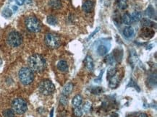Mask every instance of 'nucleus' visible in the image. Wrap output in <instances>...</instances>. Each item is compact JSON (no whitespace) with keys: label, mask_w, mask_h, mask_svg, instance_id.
Wrapping results in <instances>:
<instances>
[{"label":"nucleus","mask_w":157,"mask_h":117,"mask_svg":"<svg viewBox=\"0 0 157 117\" xmlns=\"http://www.w3.org/2000/svg\"><path fill=\"white\" fill-rule=\"evenodd\" d=\"M107 62L109 63V64H112L113 63H114V58L113 57L112 55H109V56H107Z\"/></svg>","instance_id":"27"},{"label":"nucleus","mask_w":157,"mask_h":117,"mask_svg":"<svg viewBox=\"0 0 157 117\" xmlns=\"http://www.w3.org/2000/svg\"><path fill=\"white\" fill-rule=\"evenodd\" d=\"M60 102H61V103H62L64 106H65V105L67 104V98H66V96L62 95V96H61V98H60Z\"/></svg>","instance_id":"28"},{"label":"nucleus","mask_w":157,"mask_h":117,"mask_svg":"<svg viewBox=\"0 0 157 117\" xmlns=\"http://www.w3.org/2000/svg\"><path fill=\"white\" fill-rule=\"evenodd\" d=\"M138 117H148V116H147V114H146L142 113V114H140V115H139Z\"/></svg>","instance_id":"30"},{"label":"nucleus","mask_w":157,"mask_h":117,"mask_svg":"<svg viewBox=\"0 0 157 117\" xmlns=\"http://www.w3.org/2000/svg\"><path fill=\"white\" fill-rule=\"evenodd\" d=\"M73 89V85L72 83H67L63 89V95L64 96H68L71 93L72 90Z\"/></svg>","instance_id":"15"},{"label":"nucleus","mask_w":157,"mask_h":117,"mask_svg":"<svg viewBox=\"0 0 157 117\" xmlns=\"http://www.w3.org/2000/svg\"><path fill=\"white\" fill-rule=\"evenodd\" d=\"M12 14V11L10 10V8H5L2 11V15L4 16L6 18H8V17H10Z\"/></svg>","instance_id":"23"},{"label":"nucleus","mask_w":157,"mask_h":117,"mask_svg":"<svg viewBox=\"0 0 157 117\" xmlns=\"http://www.w3.org/2000/svg\"><path fill=\"white\" fill-rule=\"evenodd\" d=\"M12 108L14 111L15 113L17 114H23L25 112H26L28 109L27 103L24 99L21 98H15L12 103Z\"/></svg>","instance_id":"4"},{"label":"nucleus","mask_w":157,"mask_h":117,"mask_svg":"<svg viewBox=\"0 0 157 117\" xmlns=\"http://www.w3.org/2000/svg\"><path fill=\"white\" fill-rule=\"evenodd\" d=\"M1 58H0V65H1Z\"/></svg>","instance_id":"34"},{"label":"nucleus","mask_w":157,"mask_h":117,"mask_svg":"<svg viewBox=\"0 0 157 117\" xmlns=\"http://www.w3.org/2000/svg\"><path fill=\"white\" fill-rule=\"evenodd\" d=\"M49 5L53 10H59L62 7V2L60 0H50Z\"/></svg>","instance_id":"11"},{"label":"nucleus","mask_w":157,"mask_h":117,"mask_svg":"<svg viewBox=\"0 0 157 117\" xmlns=\"http://www.w3.org/2000/svg\"><path fill=\"white\" fill-rule=\"evenodd\" d=\"M122 20L123 23H124L125 25H130L132 22H133L131 15H130V14H128V13H125V14L122 16Z\"/></svg>","instance_id":"16"},{"label":"nucleus","mask_w":157,"mask_h":117,"mask_svg":"<svg viewBox=\"0 0 157 117\" xmlns=\"http://www.w3.org/2000/svg\"><path fill=\"white\" fill-rule=\"evenodd\" d=\"M7 42L12 47H17L23 43V37L18 32L12 31L8 35Z\"/></svg>","instance_id":"6"},{"label":"nucleus","mask_w":157,"mask_h":117,"mask_svg":"<svg viewBox=\"0 0 157 117\" xmlns=\"http://www.w3.org/2000/svg\"><path fill=\"white\" fill-rule=\"evenodd\" d=\"M28 64L30 68L36 72H41L46 69V59L40 54H33L28 58Z\"/></svg>","instance_id":"1"},{"label":"nucleus","mask_w":157,"mask_h":117,"mask_svg":"<svg viewBox=\"0 0 157 117\" xmlns=\"http://www.w3.org/2000/svg\"><path fill=\"white\" fill-rule=\"evenodd\" d=\"M154 31L151 28H150L144 27L143 29H141L140 36L143 38H144V39H151L154 36Z\"/></svg>","instance_id":"8"},{"label":"nucleus","mask_w":157,"mask_h":117,"mask_svg":"<svg viewBox=\"0 0 157 117\" xmlns=\"http://www.w3.org/2000/svg\"><path fill=\"white\" fill-rule=\"evenodd\" d=\"M57 69L61 72H67L68 70V65L65 61H59L57 64Z\"/></svg>","instance_id":"13"},{"label":"nucleus","mask_w":157,"mask_h":117,"mask_svg":"<svg viewBox=\"0 0 157 117\" xmlns=\"http://www.w3.org/2000/svg\"><path fill=\"white\" fill-rule=\"evenodd\" d=\"M12 8H13V10H14V11H16V10H17V7H16V6H13Z\"/></svg>","instance_id":"32"},{"label":"nucleus","mask_w":157,"mask_h":117,"mask_svg":"<svg viewBox=\"0 0 157 117\" xmlns=\"http://www.w3.org/2000/svg\"><path fill=\"white\" fill-rule=\"evenodd\" d=\"M53 111H54V109H52V112H51V117H52V116H53Z\"/></svg>","instance_id":"33"},{"label":"nucleus","mask_w":157,"mask_h":117,"mask_svg":"<svg viewBox=\"0 0 157 117\" xmlns=\"http://www.w3.org/2000/svg\"><path fill=\"white\" fill-rule=\"evenodd\" d=\"M85 64H86V67L87 68V70L89 71H93V59H92L91 56H86V59L84 61Z\"/></svg>","instance_id":"10"},{"label":"nucleus","mask_w":157,"mask_h":117,"mask_svg":"<svg viewBox=\"0 0 157 117\" xmlns=\"http://www.w3.org/2000/svg\"><path fill=\"white\" fill-rule=\"evenodd\" d=\"M132 20L133 22H138L141 20V14L138 12H134L131 15Z\"/></svg>","instance_id":"21"},{"label":"nucleus","mask_w":157,"mask_h":117,"mask_svg":"<svg viewBox=\"0 0 157 117\" xmlns=\"http://www.w3.org/2000/svg\"><path fill=\"white\" fill-rule=\"evenodd\" d=\"M19 79L23 85H29L34 80V73L29 67H23L19 71Z\"/></svg>","instance_id":"2"},{"label":"nucleus","mask_w":157,"mask_h":117,"mask_svg":"<svg viewBox=\"0 0 157 117\" xmlns=\"http://www.w3.org/2000/svg\"><path fill=\"white\" fill-rule=\"evenodd\" d=\"M107 52H108V49L104 45H100L97 49V52L100 56H104L105 54H107Z\"/></svg>","instance_id":"18"},{"label":"nucleus","mask_w":157,"mask_h":117,"mask_svg":"<svg viewBox=\"0 0 157 117\" xmlns=\"http://www.w3.org/2000/svg\"><path fill=\"white\" fill-rule=\"evenodd\" d=\"M117 7L120 10H124V9L127 8V2H126L125 0H117Z\"/></svg>","instance_id":"19"},{"label":"nucleus","mask_w":157,"mask_h":117,"mask_svg":"<svg viewBox=\"0 0 157 117\" xmlns=\"http://www.w3.org/2000/svg\"><path fill=\"white\" fill-rule=\"evenodd\" d=\"M141 23H142V25L144 26V27H146V28H151V27H154V25H156V24H155L154 22L151 21L150 20H149V19H147V18H143V20H141Z\"/></svg>","instance_id":"17"},{"label":"nucleus","mask_w":157,"mask_h":117,"mask_svg":"<svg viewBox=\"0 0 157 117\" xmlns=\"http://www.w3.org/2000/svg\"><path fill=\"white\" fill-rule=\"evenodd\" d=\"M102 91H103V90H102V87H93V88L92 89L91 93H93V94L99 95V94H100V93H102Z\"/></svg>","instance_id":"26"},{"label":"nucleus","mask_w":157,"mask_h":117,"mask_svg":"<svg viewBox=\"0 0 157 117\" xmlns=\"http://www.w3.org/2000/svg\"><path fill=\"white\" fill-rule=\"evenodd\" d=\"M83 102V98L80 95H77L75 96L73 99V105L75 108L76 107H80V105L82 104Z\"/></svg>","instance_id":"12"},{"label":"nucleus","mask_w":157,"mask_h":117,"mask_svg":"<svg viewBox=\"0 0 157 117\" xmlns=\"http://www.w3.org/2000/svg\"><path fill=\"white\" fill-rule=\"evenodd\" d=\"M83 110H82V109H80V107L75 108V110H74L75 116H77V117H80V116H81L82 115H83Z\"/></svg>","instance_id":"24"},{"label":"nucleus","mask_w":157,"mask_h":117,"mask_svg":"<svg viewBox=\"0 0 157 117\" xmlns=\"http://www.w3.org/2000/svg\"><path fill=\"white\" fill-rule=\"evenodd\" d=\"M109 117H119V116H118V114H117L113 113L112 114H111Z\"/></svg>","instance_id":"31"},{"label":"nucleus","mask_w":157,"mask_h":117,"mask_svg":"<svg viewBox=\"0 0 157 117\" xmlns=\"http://www.w3.org/2000/svg\"><path fill=\"white\" fill-rule=\"evenodd\" d=\"M123 34L125 36L126 38H130L131 36H133V35L134 34V29L133 28L130 26H128V27L125 28L123 30Z\"/></svg>","instance_id":"14"},{"label":"nucleus","mask_w":157,"mask_h":117,"mask_svg":"<svg viewBox=\"0 0 157 117\" xmlns=\"http://www.w3.org/2000/svg\"><path fill=\"white\" fill-rule=\"evenodd\" d=\"M44 40L48 47L51 49H57L61 44V39L59 36L52 33H47L45 36Z\"/></svg>","instance_id":"5"},{"label":"nucleus","mask_w":157,"mask_h":117,"mask_svg":"<svg viewBox=\"0 0 157 117\" xmlns=\"http://www.w3.org/2000/svg\"><path fill=\"white\" fill-rule=\"evenodd\" d=\"M46 20H47V23L51 25H55L57 24V19L53 15L48 16Z\"/></svg>","instance_id":"20"},{"label":"nucleus","mask_w":157,"mask_h":117,"mask_svg":"<svg viewBox=\"0 0 157 117\" xmlns=\"http://www.w3.org/2000/svg\"><path fill=\"white\" fill-rule=\"evenodd\" d=\"M4 117H15V112L12 109H7L3 111Z\"/></svg>","instance_id":"22"},{"label":"nucleus","mask_w":157,"mask_h":117,"mask_svg":"<svg viewBox=\"0 0 157 117\" xmlns=\"http://www.w3.org/2000/svg\"><path fill=\"white\" fill-rule=\"evenodd\" d=\"M26 26L29 31L32 33H38L41 30V24L36 17L30 16L26 18Z\"/></svg>","instance_id":"3"},{"label":"nucleus","mask_w":157,"mask_h":117,"mask_svg":"<svg viewBox=\"0 0 157 117\" xmlns=\"http://www.w3.org/2000/svg\"><path fill=\"white\" fill-rule=\"evenodd\" d=\"M93 7H94V3L91 0H87L83 4V10L87 13L91 12L92 10H93Z\"/></svg>","instance_id":"9"},{"label":"nucleus","mask_w":157,"mask_h":117,"mask_svg":"<svg viewBox=\"0 0 157 117\" xmlns=\"http://www.w3.org/2000/svg\"><path fill=\"white\" fill-rule=\"evenodd\" d=\"M39 91L45 96L51 95L55 90V86L49 80H44L39 85Z\"/></svg>","instance_id":"7"},{"label":"nucleus","mask_w":157,"mask_h":117,"mask_svg":"<svg viewBox=\"0 0 157 117\" xmlns=\"http://www.w3.org/2000/svg\"><path fill=\"white\" fill-rule=\"evenodd\" d=\"M91 103H90V102H86V103L84 104V106H83V112H85V113H86V112L89 111L91 109Z\"/></svg>","instance_id":"25"},{"label":"nucleus","mask_w":157,"mask_h":117,"mask_svg":"<svg viewBox=\"0 0 157 117\" xmlns=\"http://www.w3.org/2000/svg\"><path fill=\"white\" fill-rule=\"evenodd\" d=\"M26 0H15V2L17 3L18 5H23L25 3Z\"/></svg>","instance_id":"29"}]
</instances>
